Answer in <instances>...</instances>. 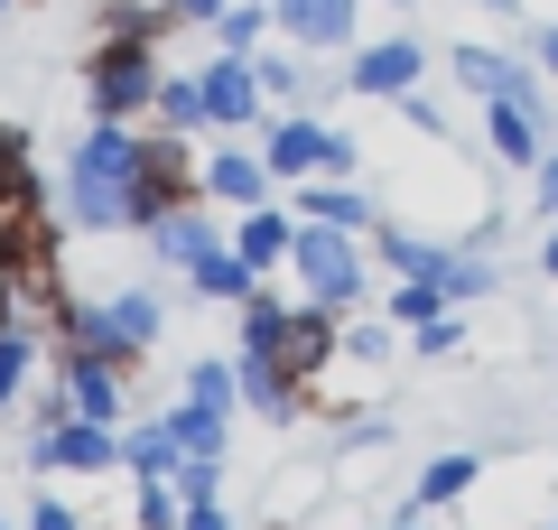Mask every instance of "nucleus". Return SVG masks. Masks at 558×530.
I'll use <instances>...</instances> for the list:
<instances>
[{
	"instance_id": "1",
	"label": "nucleus",
	"mask_w": 558,
	"mask_h": 530,
	"mask_svg": "<svg viewBox=\"0 0 558 530\" xmlns=\"http://www.w3.org/2000/svg\"><path fill=\"white\" fill-rule=\"evenodd\" d=\"M140 140L131 121H94L65 149V224L75 233H131V186H140Z\"/></svg>"
},
{
	"instance_id": "2",
	"label": "nucleus",
	"mask_w": 558,
	"mask_h": 530,
	"mask_svg": "<svg viewBox=\"0 0 558 530\" xmlns=\"http://www.w3.org/2000/svg\"><path fill=\"white\" fill-rule=\"evenodd\" d=\"M159 326H168V298L140 279V289H112L102 308H84V298H57V335L75 353H102V363H149V345H159Z\"/></svg>"
},
{
	"instance_id": "3",
	"label": "nucleus",
	"mask_w": 558,
	"mask_h": 530,
	"mask_svg": "<svg viewBox=\"0 0 558 530\" xmlns=\"http://www.w3.org/2000/svg\"><path fill=\"white\" fill-rule=\"evenodd\" d=\"M289 279H299L307 308H326V316H363V298H373V233L299 224V242H289Z\"/></svg>"
},
{
	"instance_id": "4",
	"label": "nucleus",
	"mask_w": 558,
	"mask_h": 530,
	"mask_svg": "<svg viewBox=\"0 0 558 530\" xmlns=\"http://www.w3.org/2000/svg\"><path fill=\"white\" fill-rule=\"evenodd\" d=\"M159 38H131V28H94V47H84V103H94V121H140L149 103H159Z\"/></svg>"
},
{
	"instance_id": "5",
	"label": "nucleus",
	"mask_w": 558,
	"mask_h": 530,
	"mask_svg": "<svg viewBox=\"0 0 558 530\" xmlns=\"http://www.w3.org/2000/svg\"><path fill=\"white\" fill-rule=\"evenodd\" d=\"M178 205H205V140H178V131H149L140 140V186H131V224H168Z\"/></svg>"
},
{
	"instance_id": "6",
	"label": "nucleus",
	"mask_w": 558,
	"mask_h": 530,
	"mask_svg": "<svg viewBox=\"0 0 558 530\" xmlns=\"http://www.w3.org/2000/svg\"><path fill=\"white\" fill-rule=\"evenodd\" d=\"M484 149H494L512 177H531L539 158L558 149V140H549V94H539V65H531V57H521L512 94H494V103H484Z\"/></svg>"
},
{
	"instance_id": "7",
	"label": "nucleus",
	"mask_w": 558,
	"mask_h": 530,
	"mask_svg": "<svg viewBox=\"0 0 558 530\" xmlns=\"http://www.w3.org/2000/svg\"><path fill=\"white\" fill-rule=\"evenodd\" d=\"M363 0H270V38L299 57H354Z\"/></svg>"
},
{
	"instance_id": "8",
	"label": "nucleus",
	"mask_w": 558,
	"mask_h": 530,
	"mask_svg": "<svg viewBox=\"0 0 558 530\" xmlns=\"http://www.w3.org/2000/svg\"><path fill=\"white\" fill-rule=\"evenodd\" d=\"M196 75H205V131H215V140H223V131H260V121H270V94H260V65H252V57H223V47H215Z\"/></svg>"
},
{
	"instance_id": "9",
	"label": "nucleus",
	"mask_w": 558,
	"mask_h": 530,
	"mask_svg": "<svg viewBox=\"0 0 558 530\" xmlns=\"http://www.w3.org/2000/svg\"><path fill=\"white\" fill-rule=\"evenodd\" d=\"M28 456H38L47 474H57V466H65V474H112V466H121V429H112V419H75V410L57 400V410H47V437H38Z\"/></svg>"
},
{
	"instance_id": "10",
	"label": "nucleus",
	"mask_w": 558,
	"mask_h": 530,
	"mask_svg": "<svg viewBox=\"0 0 558 530\" xmlns=\"http://www.w3.org/2000/svg\"><path fill=\"white\" fill-rule=\"evenodd\" d=\"M57 400H65L75 419H112V429H121V410H131V373L102 363V353H75V345H65V353H57Z\"/></svg>"
},
{
	"instance_id": "11",
	"label": "nucleus",
	"mask_w": 558,
	"mask_h": 530,
	"mask_svg": "<svg viewBox=\"0 0 558 530\" xmlns=\"http://www.w3.org/2000/svg\"><path fill=\"white\" fill-rule=\"evenodd\" d=\"M418 75H428V47H418V38H363L354 65H344V84H354L363 103H400V94H418Z\"/></svg>"
},
{
	"instance_id": "12",
	"label": "nucleus",
	"mask_w": 558,
	"mask_h": 530,
	"mask_svg": "<svg viewBox=\"0 0 558 530\" xmlns=\"http://www.w3.org/2000/svg\"><path fill=\"white\" fill-rule=\"evenodd\" d=\"M279 177L260 168V149H242V140H215L205 149V205H223V215H242V205H270Z\"/></svg>"
},
{
	"instance_id": "13",
	"label": "nucleus",
	"mask_w": 558,
	"mask_h": 530,
	"mask_svg": "<svg viewBox=\"0 0 558 530\" xmlns=\"http://www.w3.org/2000/svg\"><path fill=\"white\" fill-rule=\"evenodd\" d=\"M289 215L299 224H336V233H373L381 205L363 196L354 177H307V186H289Z\"/></svg>"
},
{
	"instance_id": "14",
	"label": "nucleus",
	"mask_w": 558,
	"mask_h": 530,
	"mask_svg": "<svg viewBox=\"0 0 558 530\" xmlns=\"http://www.w3.org/2000/svg\"><path fill=\"white\" fill-rule=\"evenodd\" d=\"M233 363H242V410H252V419H270V429H289V419L307 410V382L289 373L279 353H233Z\"/></svg>"
},
{
	"instance_id": "15",
	"label": "nucleus",
	"mask_w": 558,
	"mask_h": 530,
	"mask_svg": "<svg viewBox=\"0 0 558 530\" xmlns=\"http://www.w3.org/2000/svg\"><path fill=\"white\" fill-rule=\"evenodd\" d=\"M289 242H299V215H279V205H242L233 215V252L252 270H289Z\"/></svg>"
},
{
	"instance_id": "16",
	"label": "nucleus",
	"mask_w": 558,
	"mask_h": 530,
	"mask_svg": "<svg viewBox=\"0 0 558 530\" xmlns=\"http://www.w3.org/2000/svg\"><path fill=\"white\" fill-rule=\"evenodd\" d=\"M149 252H159L168 270H196V261L215 252V205H178L168 224H149Z\"/></svg>"
},
{
	"instance_id": "17",
	"label": "nucleus",
	"mask_w": 558,
	"mask_h": 530,
	"mask_svg": "<svg viewBox=\"0 0 558 530\" xmlns=\"http://www.w3.org/2000/svg\"><path fill=\"white\" fill-rule=\"evenodd\" d=\"M260 279H270V270H252V261H242L233 242H215V252H205L196 270H186V289H196V298H223V308H242V298H252Z\"/></svg>"
},
{
	"instance_id": "18",
	"label": "nucleus",
	"mask_w": 558,
	"mask_h": 530,
	"mask_svg": "<svg viewBox=\"0 0 558 530\" xmlns=\"http://www.w3.org/2000/svg\"><path fill=\"white\" fill-rule=\"evenodd\" d=\"M252 65H260V94H270V112H307L317 75H307L299 47H252Z\"/></svg>"
},
{
	"instance_id": "19",
	"label": "nucleus",
	"mask_w": 558,
	"mask_h": 530,
	"mask_svg": "<svg viewBox=\"0 0 558 530\" xmlns=\"http://www.w3.org/2000/svg\"><path fill=\"white\" fill-rule=\"evenodd\" d=\"M447 65H457V84H465L475 103L512 94V75H521V57H502V47H447Z\"/></svg>"
},
{
	"instance_id": "20",
	"label": "nucleus",
	"mask_w": 558,
	"mask_h": 530,
	"mask_svg": "<svg viewBox=\"0 0 558 530\" xmlns=\"http://www.w3.org/2000/svg\"><path fill=\"white\" fill-rule=\"evenodd\" d=\"M438 252H447V242L410 233V224H373V270H391V279H418V270H428Z\"/></svg>"
},
{
	"instance_id": "21",
	"label": "nucleus",
	"mask_w": 558,
	"mask_h": 530,
	"mask_svg": "<svg viewBox=\"0 0 558 530\" xmlns=\"http://www.w3.org/2000/svg\"><path fill=\"white\" fill-rule=\"evenodd\" d=\"M121 466H131V484H159V474H178V437H168V419H140V429L121 437Z\"/></svg>"
},
{
	"instance_id": "22",
	"label": "nucleus",
	"mask_w": 558,
	"mask_h": 530,
	"mask_svg": "<svg viewBox=\"0 0 558 530\" xmlns=\"http://www.w3.org/2000/svg\"><path fill=\"white\" fill-rule=\"evenodd\" d=\"M159 131H178V140H205V75H159Z\"/></svg>"
},
{
	"instance_id": "23",
	"label": "nucleus",
	"mask_w": 558,
	"mask_h": 530,
	"mask_svg": "<svg viewBox=\"0 0 558 530\" xmlns=\"http://www.w3.org/2000/svg\"><path fill=\"white\" fill-rule=\"evenodd\" d=\"M186 400L215 410V419H233V410H242V363H233V353H205L196 373H186Z\"/></svg>"
},
{
	"instance_id": "24",
	"label": "nucleus",
	"mask_w": 558,
	"mask_h": 530,
	"mask_svg": "<svg viewBox=\"0 0 558 530\" xmlns=\"http://www.w3.org/2000/svg\"><path fill=\"white\" fill-rule=\"evenodd\" d=\"M289 308H299V298L252 289V298H242V345H233V353H279V335H289Z\"/></svg>"
},
{
	"instance_id": "25",
	"label": "nucleus",
	"mask_w": 558,
	"mask_h": 530,
	"mask_svg": "<svg viewBox=\"0 0 558 530\" xmlns=\"http://www.w3.org/2000/svg\"><path fill=\"white\" fill-rule=\"evenodd\" d=\"M28 205H38V177H28V140L0 121V224L28 215Z\"/></svg>"
},
{
	"instance_id": "26",
	"label": "nucleus",
	"mask_w": 558,
	"mask_h": 530,
	"mask_svg": "<svg viewBox=\"0 0 558 530\" xmlns=\"http://www.w3.org/2000/svg\"><path fill=\"white\" fill-rule=\"evenodd\" d=\"M428 270L447 279V298H457V308H475V298H494V289H502V270H494L484 252H438Z\"/></svg>"
},
{
	"instance_id": "27",
	"label": "nucleus",
	"mask_w": 558,
	"mask_h": 530,
	"mask_svg": "<svg viewBox=\"0 0 558 530\" xmlns=\"http://www.w3.org/2000/svg\"><path fill=\"white\" fill-rule=\"evenodd\" d=\"M447 308H457V298H447L438 270H418V279H400V289H391V326H400V335L428 326V316H447Z\"/></svg>"
},
{
	"instance_id": "28",
	"label": "nucleus",
	"mask_w": 558,
	"mask_h": 530,
	"mask_svg": "<svg viewBox=\"0 0 558 530\" xmlns=\"http://www.w3.org/2000/svg\"><path fill=\"white\" fill-rule=\"evenodd\" d=\"M260 38H270V0H233V10L215 20V47H223V57H252Z\"/></svg>"
},
{
	"instance_id": "29",
	"label": "nucleus",
	"mask_w": 558,
	"mask_h": 530,
	"mask_svg": "<svg viewBox=\"0 0 558 530\" xmlns=\"http://www.w3.org/2000/svg\"><path fill=\"white\" fill-rule=\"evenodd\" d=\"M28 373H38V335H28V326H0V410L28 392Z\"/></svg>"
},
{
	"instance_id": "30",
	"label": "nucleus",
	"mask_w": 558,
	"mask_h": 530,
	"mask_svg": "<svg viewBox=\"0 0 558 530\" xmlns=\"http://www.w3.org/2000/svg\"><path fill=\"white\" fill-rule=\"evenodd\" d=\"M475 456H428V466H418V503H457V493H475Z\"/></svg>"
},
{
	"instance_id": "31",
	"label": "nucleus",
	"mask_w": 558,
	"mask_h": 530,
	"mask_svg": "<svg viewBox=\"0 0 558 530\" xmlns=\"http://www.w3.org/2000/svg\"><path fill=\"white\" fill-rule=\"evenodd\" d=\"M391 353H400L391 316H354V326H344V363H391Z\"/></svg>"
},
{
	"instance_id": "32",
	"label": "nucleus",
	"mask_w": 558,
	"mask_h": 530,
	"mask_svg": "<svg viewBox=\"0 0 558 530\" xmlns=\"http://www.w3.org/2000/svg\"><path fill=\"white\" fill-rule=\"evenodd\" d=\"M465 345V326H457V308L447 316H428V326H410V353H428V363H447V353Z\"/></svg>"
},
{
	"instance_id": "33",
	"label": "nucleus",
	"mask_w": 558,
	"mask_h": 530,
	"mask_svg": "<svg viewBox=\"0 0 558 530\" xmlns=\"http://www.w3.org/2000/svg\"><path fill=\"white\" fill-rule=\"evenodd\" d=\"M531 215H549V224H558V149L531 168Z\"/></svg>"
},
{
	"instance_id": "34",
	"label": "nucleus",
	"mask_w": 558,
	"mask_h": 530,
	"mask_svg": "<svg viewBox=\"0 0 558 530\" xmlns=\"http://www.w3.org/2000/svg\"><path fill=\"white\" fill-rule=\"evenodd\" d=\"M178 530H233V511H223V493H205V503L178 511Z\"/></svg>"
},
{
	"instance_id": "35",
	"label": "nucleus",
	"mask_w": 558,
	"mask_h": 530,
	"mask_svg": "<svg viewBox=\"0 0 558 530\" xmlns=\"http://www.w3.org/2000/svg\"><path fill=\"white\" fill-rule=\"evenodd\" d=\"M168 10H178V28H215L233 0H168Z\"/></svg>"
},
{
	"instance_id": "36",
	"label": "nucleus",
	"mask_w": 558,
	"mask_h": 530,
	"mask_svg": "<svg viewBox=\"0 0 558 530\" xmlns=\"http://www.w3.org/2000/svg\"><path fill=\"white\" fill-rule=\"evenodd\" d=\"M28 530H84L75 503H28Z\"/></svg>"
},
{
	"instance_id": "37",
	"label": "nucleus",
	"mask_w": 558,
	"mask_h": 530,
	"mask_svg": "<svg viewBox=\"0 0 558 530\" xmlns=\"http://www.w3.org/2000/svg\"><path fill=\"white\" fill-rule=\"evenodd\" d=\"M531 65H539V75H558V20L531 28Z\"/></svg>"
},
{
	"instance_id": "38",
	"label": "nucleus",
	"mask_w": 558,
	"mask_h": 530,
	"mask_svg": "<svg viewBox=\"0 0 558 530\" xmlns=\"http://www.w3.org/2000/svg\"><path fill=\"white\" fill-rule=\"evenodd\" d=\"M539 270H549V279H558V224H549V242H539Z\"/></svg>"
},
{
	"instance_id": "39",
	"label": "nucleus",
	"mask_w": 558,
	"mask_h": 530,
	"mask_svg": "<svg viewBox=\"0 0 558 530\" xmlns=\"http://www.w3.org/2000/svg\"><path fill=\"white\" fill-rule=\"evenodd\" d=\"M484 10H494V20H512V10H521V0H484Z\"/></svg>"
},
{
	"instance_id": "40",
	"label": "nucleus",
	"mask_w": 558,
	"mask_h": 530,
	"mask_svg": "<svg viewBox=\"0 0 558 530\" xmlns=\"http://www.w3.org/2000/svg\"><path fill=\"white\" fill-rule=\"evenodd\" d=\"M391 10H410V0H391Z\"/></svg>"
},
{
	"instance_id": "41",
	"label": "nucleus",
	"mask_w": 558,
	"mask_h": 530,
	"mask_svg": "<svg viewBox=\"0 0 558 530\" xmlns=\"http://www.w3.org/2000/svg\"><path fill=\"white\" fill-rule=\"evenodd\" d=\"M400 530H418V521H400Z\"/></svg>"
},
{
	"instance_id": "42",
	"label": "nucleus",
	"mask_w": 558,
	"mask_h": 530,
	"mask_svg": "<svg viewBox=\"0 0 558 530\" xmlns=\"http://www.w3.org/2000/svg\"><path fill=\"white\" fill-rule=\"evenodd\" d=\"M0 10H10V0H0Z\"/></svg>"
},
{
	"instance_id": "43",
	"label": "nucleus",
	"mask_w": 558,
	"mask_h": 530,
	"mask_svg": "<svg viewBox=\"0 0 558 530\" xmlns=\"http://www.w3.org/2000/svg\"><path fill=\"white\" fill-rule=\"evenodd\" d=\"M0 530H10V521H0Z\"/></svg>"
}]
</instances>
